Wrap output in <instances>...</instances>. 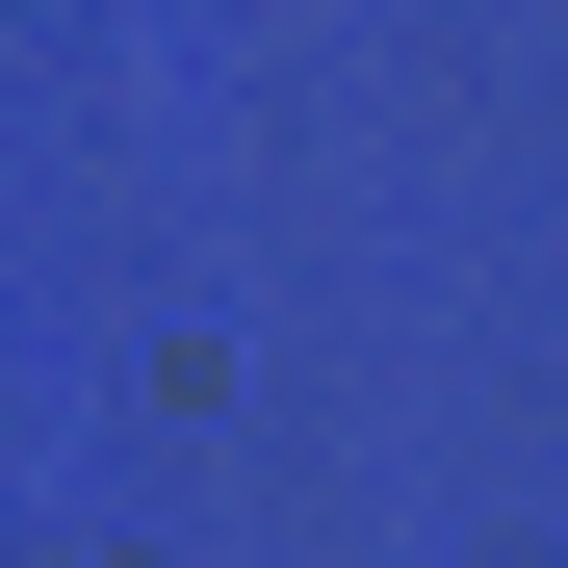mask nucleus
Here are the masks:
<instances>
[]
</instances>
